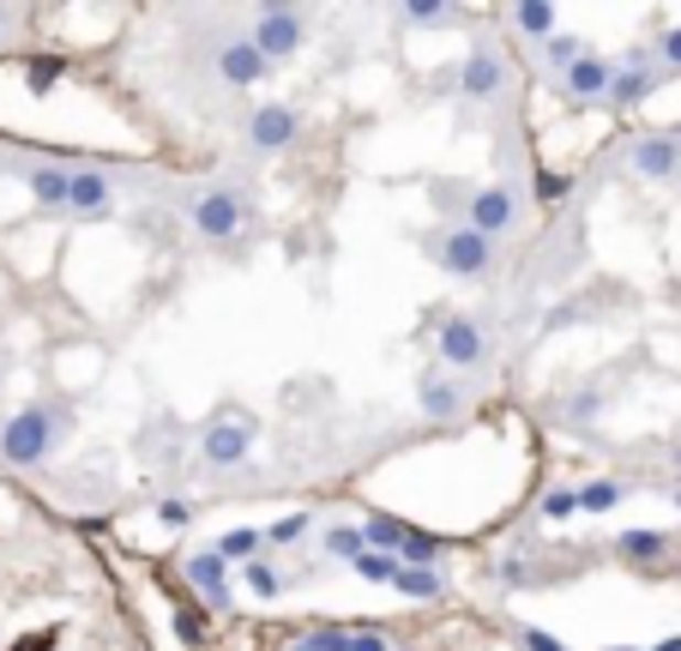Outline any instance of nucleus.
<instances>
[{
    "mask_svg": "<svg viewBox=\"0 0 681 651\" xmlns=\"http://www.w3.org/2000/svg\"><path fill=\"white\" fill-rule=\"evenodd\" d=\"M615 549H621V561H634V567H658V561L670 555V531H621Z\"/></svg>",
    "mask_w": 681,
    "mask_h": 651,
    "instance_id": "f3484780",
    "label": "nucleus"
},
{
    "mask_svg": "<svg viewBox=\"0 0 681 651\" xmlns=\"http://www.w3.org/2000/svg\"><path fill=\"white\" fill-rule=\"evenodd\" d=\"M404 19L410 24H441V19H453V7H446V0H410Z\"/></svg>",
    "mask_w": 681,
    "mask_h": 651,
    "instance_id": "72a5a7b5",
    "label": "nucleus"
},
{
    "mask_svg": "<svg viewBox=\"0 0 681 651\" xmlns=\"http://www.w3.org/2000/svg\"><path fill=\"white\" fill-rule=\"evenodd\" d=\"M609 85H615V67H609V61H597V55H585L580 67L568 73V97H573V104H597V97H609Z\"/></svg>",
    "mask_w": 681,
    "mask_h": 651,
    "instance_id": "4468645a",
    "label": "nucleus"
},
{
    "mask_svg": "<svg viewBox=\"0 0 681 651\" xmlns=\"http://www.w3.org/2000/svg\"><path fill=\"white\" fill-rule=\"evenodd\" d=\"M434 260H441L453 278H483L488 265H495V241L471 224H453V229H441V241H434Z\"/></svg>",
    "mask_w": 681,
    "mask_h": 651,
    "instance_id": "f03ea898",
    "label": "nucleus"
},
{
    "mask_svg": "<svg viewBox=\"0 0 681 651\" xmlns=\"http://www.w3.org/2000/svg\"><path fill=\"white\" fill-rule=\"evenodd\" d=\"M543 61H549V67H555V73H573V67H580V61H585V43H580V36H573V31H555V36H549V43H543Z\"/></svg>",
    "mask_w": 681,
    "mask_h": 651,
    "instance_id": "a878e982",
    "label": "nucleus"
},
{
    "mask_svg": "<svg viewBox=\"0 0 681 651\" xmlns=\"http://www.w3.org/2000/svg\"><path fill=\"white\" fill-rule=\"evenodd\" d=\"M61 79H67V55H31V61H24V91L48 97Z\"/></svg>",
    "mask_w": 681,
    "mask_h": 651,
    "instance_id": "aec40b11",
    "label": "nucleus"
},
{
    "mask_svg": "<svg viewBox=\"0 0 681 651\" xmlns=\"http://www.w3.org/2000/svg\"><path fill=\"white\" fill-rule=\"evenodd\" d=\"M627 163H634L646 182H670V175L681 170V145H675L670 133H646L634 151H627Z\"/></svg>",
    "mask_w": 681,
    "mask_h": 651,
    "instance_id": "f8f14e48",
    "label": "nucleus"
},
{
    "mask_svg": "<svg viewBox=\"0 0 681 651\" xmlns=\"http://www.w3.org/2000/svg\"><path fill=\"white\" fill-rule=\"evenodd\" d=\"M326 555L332 561H363L368 555V538H363V525H326Z\"/></svg>",
    "mask_w": 681,
    "mask_h": 651,
    "instance_id": "393cba45",
    "label": "nucleus"
},
{
    "mask_svg": "<svg viewBox=\"0 0 681 651\" xmlns=\"http://www.w3.org/2000/svg\"><path fill=\"white\" fill-rule=\"evenodd\" d=\"M241 573H248V592H253V597H266V604H272V597H284V573H278L266 555H260V561H248Z\"/></svg>",
    "mask_w": 681,
    "mask_h": 651,
    "instance_id": "c756f323",
    "label": "nucleus"
},
{
    "mask_svg": "<svg viewBox=\"0 0 681 651\" xmlns=\"http://www.w3.org/2000/svg\"><path fill=\"white\" fill-rule=\"evenodd\" d=\"M363 538H368V549H380V555H398L404 538H410V525H404V519H392V513H368Z\"/></svg>",
    "mask_w": 681,
    "mask_h": 651,
    "instance_id": "5701e85b",
    "label": "nucleus"
},
{
    "mask_svg": "<svg viewBox=\"0 0 681 651\" xmlns=\"http://www.w3.org/2000/svg\"><path fill=\"white\" fill-rule=\"evenodd\" d=\"M434 350H441L446 368H483L488 356V338L477 321H465V314H453V321H441V332H434Z\"/></svg>",
    "mask_w": 681,
    "mask_h": 651,
    "instance_id": "39448f33",
    "label": "nucleus"
},
{
    "mask_svg": "<svg viewBox=\"0 0 681 651\" xmlns=\"http://www.w3.org/2000/svg\"><path fill=\"white\" fill-rule=\"evenodd\" d=\"M658 61H663V73H681V31L658 36Z\"/></svg>",
    "mask_w": 681,
    "mask_h": 651,
    "instance_id": "c9c22d12",
    "label": "nucleus"
},
{
    "mask_svg": "<svg viewBox=\"0 0 681 651\" xmlns=\"http://www.w3.org/2000/svg\"><path fill=\"white\" fill-rule=\"evenodd\" d=\"M670 139H681V121H675V127H670Z\"/></svg>",
    "mask_w": 681,
    "mask_h": 651,
    "instance_id": "ea45409f",
    "label": "nucleus"
},
{
    "mask_svg": "<svg viewBox=\"0 0 681 651\" xmlns=\"http://www.w3.org/2000/svg\"><path fill=\"white\" fill-rule=\"evenodd\" d=\"M392 592H398V597H410V604H441V597H446V579H441L434 567H404Z\"/></svg>",
    "mask_w": 681,
    "mask_h": 651,
    "instance_id": "a211bd4d",
    "label": "nucleus"
},
{
    "mask_svg": "<svg viewBox=\"0 0 681 651\" xmlns=\"http://www.w3.org/2000/svg\"><path fill=\"white\" fill-rule=\"evenodd\" d=\"M615 651H634V645H615Z\"/></svg>",
    "mask_w": 681,
    "mask_h": 651,
    "instance_id": "79ce46f5",
    "label": "nucleus"
},
{
    "mask_svg": "<svg viewBox=\"0 0 681 651\" xmlns=\"http://www.w3.org/2000/svg\"><path fill=\"white\" fill-rule=\"evenodd\" d=\"M512 24H519L525 36H555V7H543V0H525V7H512Z\"/></svg>",
    "mask_w": 681,
    "mask_h": 651,
    "instance_id": "bb28decb",
    "label": "nucleus"
},
{
    "mask_svg": "<svg viewBox=\"0 0 681 651\" xmlns=\"http://www.w3.org/2000/svg\"><path fill=\"white\" fill-rule=\"evenodd\" d=\"M512 217H519V199H512V187H507V182L477 187V194H471V206H465V224H471V229H483L488 241H495V236H507V229H512Z\"/></svg>",
    "mask_w": 681,
    "mask_h": 651,
    "instance_id": "6e6552de",
    "label": "nucleus"
},
{
    "mask_svg": "<svg viewBox=\"0 0 681 651\" xmlns=\"http://www.w3.org/2000/svg\"><path fill=\"white\" fill-rule=\"evenodd\" d=\"M350 651H392V640H387L380 628H368V621H363V628H350Z\"/></svg>",
    "mask_w": 681,
    "mask_h": 651,
    "instance_id": "f704fd0d",
    "label": "nucleus"
},
{
    "mask_svg": "<svg viewBox=\"0 0 681 651\" xmlns=\"http://www.w3.org/2000/svg\"><path fill=\"white\" fill-rule=\"evenodd\" d=\"M260 549H266V531H253V525H236V531H224V538H217V555L241 561V567H248V561H260Z\"/></svg>",
    "mask_w": 681,
    "mask_h": 651,
    "instance_id": "b1692460",
    "label": "nucleus"
},
{
    "mask_svg": "<svg viewBox=\"0 0 681 651\" xmlns=\"http://www.w3.org/2000/svg\"><path fill=\"white\" fill-rule=\"evenodd\" d=\"M158 519H163V525H170V531H182L187 519H194V507H187V501H175V495H170V501L158 507Z\"/></svg>",
    "mask_w": 681,
    "mask_h": 651,
    "instance_id": "e433bc0d",
    "label": "nucleus"
},
{
    "mask_svg": "<svg viewBox=\"0 0 681 651\" xmlns=\"http://www.w3.org/2000/svg\"><path fill=\"white\" fill-rule=\"evenodd\" d=\"M519 645H525V651H568V645L555 640V633H543V628H525V633H519Z\"/></svg>",
    "mask_w": 681,
    "mask_h": 651,
    "instance_id": "4c0bfd02",
    "label": "nucleus"
},
{
    "mask_svg": "<svg viewBox=\"0 0 681 651\" xmlns=\"http://www.w3.org/2000/svg\"><path fill=\"white\" fill-rule=\"evenodd\" d=\"M615 501H621V482H615V477H597V482H585V489H580V513H609Z\"/></svg>",
    "mask_w": 681,
    "mask_h": 651,
    "instance_id": "7c9ffc66",
    "label": "nucleus"
},
{
    "mask_svg": "<svg viewBox=\"0 0 681 651\" xmlns=\"http://www.w3.org/2000/svg\"><path fill=\"white\" fill-rule=\"evenodd\" d=\"M675 465H681V441H675Z\"/></svg>",
    "mask_w": 681,
    "mask_h": 651,
    "instance_id": "a19ab883",
    "label": "nucleus"
},
{
    "mask_svg": "<svg viewBox=\"0 0 681 651\" xmlns=\"http://www.w3.org/2000/svg\"><path fill=\"white\" fill-rule=\"evenodd\" d=\"M295 133H302V121H295L290 104H266V109H253V121H248L253 151H284Z\"/></svg>",
    "mask_w": 681,
    "mask_h": 651,
    "instance_id": "9b49d317",
    "label": "nucleus"
},
{
    "mask_svg": "<svg viewBox=\"0 0 681 651\" xmlns=\"http://www.w3.org/2000/svg\"><path fill=\"white\" fill-rule=\"evenodd\" d=\"M241 229V199L229 194V187H205L194 199V236L205 241H229Z\"/></svg>",
    "mask_w": 681,
    "mask_h": 651,
    "instance_id": "1a4fd4ad",
    "label": "nucleus"
},
{
    "mask_svg": "<svg viewBox=\"0 0 681 651\" xmlns=\"http://www.w3.org/2000/svg\"><path fill=\"white\" fill-rule=\"evenodd\" d=\"M500 579H507V585H525V579H531V561H507V567H500Z\"/></svg>",
    "mask_w": 681,
    "mask_h": 651,
    "instance_id": "58836bf2",
    "label": "nucleus"
},
{
    "mask_svg": "<svg viewBox=\"0 0 681 651\" xmlns=\"http://www.w3.org/2000/svg\"><path fill=\"white\" fill-rule=\"evenodd\" d=\"M675 507H681V489H675Z\"/></svg>",
    "mask_w": 681,
    "mask_h": 651,
    "instance_id": "37998d69",
    "label": "nucleus"
},
{
    "mask_svg": "<svg viewBox=\"0 0 681 651\" xmlns=\"http://www.w3.org/2000/svg\"><path fill=\"white\" fill-rule=\"evenodd\" d=\"M182 579L205 609H229V561L217 555V549H194V555L182 561Z\"/></svg>",
    "mask_w": 681,
    "mask_h": 651,
    "instance_id": "20e7f679",
    "label": "nucleus"
},
{
    "mask_svg": "<svg viewBox=\"0 0 681 651\" xmlns=\"http://www.w3.org/2000/svg\"><path fill=\"white\" fill-rule=\"evenodd\" d=\"M175 640L194 645V651L212 645V609H205V604H182V609H175Z\"/></svg>",
    "mask_w": 681,
    "mask_h": 651,
    "instance_id": "412c9836",
    "label": "nucleus"
},
{
    "mask_svg": "<svg viewBox=\"0 0 681 651\" xmlns=\"http://www.w3.org/2000/svg\"><path fill=\"white\" fill-rule=\"evenodd\" d=\"M568 187H573V175H561V170H537V199H543V206H561V199H568Z\"/></svg>",
    "mask_w": 681,
    "mask_h": 651,
    "instance_id": "2f4dec72",
    "label": "nucleus"
},
{
    "mask_svg": "<svg viewBox=\"0 0 681 651\" xmlns=\"http://www.w3.org/2000/svg\"><path fill=\"white\" fill-rule=\"evenodd\" d=\"M253 441H260L253 416H217V423H205V434H199V458L205 465H241V458L253 453Z\"/></svg>",
    "mask_w": 681,
    "mask_h": 651,
    "instance_id": "7ed1b4c3",
    "label": "nucleus"
},
{
    "mask_svg": "<svg viewBox=\"0 0 681 651\" xmlns=\"http://www.w3.org/2000/svg\"><path fill=\"white\" fill-rule=\"evenodd\" d=\"M417 399H422V411H429L434 416V423H453V416H458V387H453V380H422V387H417Z\"/></svg>",
    "mask_w": 681,
    "mask_h": 651,
    "instance_id": "4be33fe9",
    "label": "nucleus"
},
{
    "mask_svg": "<svg viewBox=\"0 0 681 651\" xmlns=\"http://www.w3.org/2000/svg\"><path fill=\"white\" fill-rule=\"evenodd\" d=\"M441 555H446V538H441V531H422V525H410L404 549H398V561H404V567H434Z\"/></svg>",
    "mask_w": 681,
    "mask_h": 651,
    "instance_id": "6ab92c4d",
    "label": "nucleus"
},
{
    "mask_svg": "<svg viewBox=\"0 0 681 651\" xmlns=\"http://www.w3.org/2000/svg\"><path fill=\"white\" fill-rule=\"evenodd\" d=\"M266 67H272V61L260 55V43H253V36H229V43L217 48V79H224L229 91H248V85H260Z\"/></svg>",
    "mask_w": 681,
    "mask_h": 651,
    "instance_id": "0eeeda50",
    "label": "nucleus"
},
{
    "mask_svg": "<svg viewBox=\"0 0 681 651\" xmlns=\"http://www.w3.org/2000/svg\"><path fill=\"white\" fill-rule=\"evenodd\" d=\"M67 211H79V217H97V211H109V170H73V206Z\"/></svg>",
    "mask_w": 681,
    "mask_h": 651,
    "instance_id": "2eb2a0df",
    "label": "nucleus"
},
{
    "mask_svg": "<svg viewBox=\"0 0 681 651\" xmlns=\"http://www.w3.org/2000/svg\"><path fill=\"white\" fill-rule=\"evenodd\" d=\"M307 525H314V513H307V507H295V513H284V519H272V525H266V543L290 549V543L307 538Z\"/></svg>",
    "mask_w": 681,
    "mask_h": 651,
    "instance_id": "c85d7f7f",
    "label": "nucleus"
},
{
    "mask_svg": "<svg viewBox=\"0 0 681 651\" xmlns=\"http://www.w3.org/2000/svg\"><path fill=\"white\" fill-rule=\"evenodd\" d=\"M253 43H260V55L266 61H290L295 48H302V12H290V7H266L260 19H253Z\"/></svg>",
    "mask_w": 681,
    "mask_h": 651,
    "instance_id": "423d86ee",
    "label": "nucleus"
},
{
    "mask_svg": "<svg viewBox=\"0 0 681 651\" xmlns=\"http://www.w3.org/2000/svg\"><path fill=\"white\" fill-rule=\"evenodd\" d=\"M580 513V489H549L543 495V519H573Z\"/></svg>",
    "mask_w": 681,
    "mask_h": 651,
    "instance_id": "473e14b6",
    "label": "nucleus"
},
{
    "mask_svg": "<svg viewBox=\"0 0 681 651\" xmlns=\"http://www.w3.org/2000/svg\"><path fill=\"white\" fill-rule=\"evenodd\" d=\"M24 187H31V199L48 206V211L73 206V170L67 163H31V170H24Z\"/></svg>",
    "mask_w": 681,
    "mask_h": 651,
    "instance_id": "ddd939ff",
    "label": "nucleus"
},
{
    "mask_svg": "<svg viewBox=\"0 0 681 651\" xmlns=\"http://www.w3.org/2000/svg\"><path fill=\"white\" fill-rule=\"evenodd\" d=\"M398 573H404V561L380 555V549H368V555L356 561V579H368V585H398Z\"/></svg>",
    "mask_w": 681,
    "mask_h": 651,
    "instance_id": "cd10ccee",
    "label": "nucleus"
},
{
    "mask_svg": "<svg viewBox=\"0 0 681 651\" xmlns=\"http://www.w3.org/2000/svg\"><path fill=\"white\" fill-rule=\"evenodd\" d=\"M55 441H61V411H48V404H31V411L0 423V458L19 470H36L55 453Z\"/></svg>",
    "mask_w": 681,
    "mask_h": 651,
    "instance_id": "f257e3e1",
    "label": "nucleus"
},
{
    "mask_svg": "<svg viewBox=\"0 0 681 651\" xmlns=\"http://www.w3.org/2000/svg\"><path fill=\"white\" fill-rule=\"evenodd\" d=\"M658 79H663V67H621L615 85H609V104H621V109L646 104V97L658 91Z\"/></svg>",
    "mask_w": 681,
    "mask_h": 651,
    "instance_id": "dca6fc26",
    "label": "nucleus"
},
{
    "mask_svg": "<svg viewBox=\"0 0 681 651\" xmlns=\"http://www.w3.org/2000/svg\"><path fill=\"white\" fill-rule=\"evenodd\" d=\"M500 85H507V67H500L495 48H471L465 67H458V91L477 97V104H488V97H500Z\"/></svg>",
    "mask_w": 681,
    "mask_h": 651,
    "instance_id": "9d476101",
    "label": "nucleus"
}]
</instances>
